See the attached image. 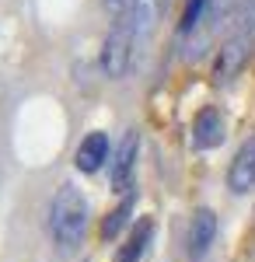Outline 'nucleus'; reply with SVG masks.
<instances>
[{"instance_id":"nucleus-1","label":"nucleus","mask_w":255,"mask_h":262,"mask_svg":"<svg viewBox=\"0 0 255 262\" xmlns=\"http://www.w3.org/2000/svg\"><path fill=\"white\" fill-rule=\"evenodd\" d=\"M84 227H88V200L77 185H63L49 206V231L59 248L70 252L84 238Z\"/></svg>"},{"instance_id":"nucleus-2","label":"nucleus","mask_w":255,"mask_h":262,"mask_svg":"<svg viewBox=\"0 0 255 262\" xmlns=\"http://www.w3.org/2000/svg\"><path fill=\"white\" fill-rule=\"evenodd\" d=\"M133 49H137V32H133V21L119 18V25L112 28V35L105 39L101 49V67L109 77H122L133 63Z\"/></svg>"},{"instance_id":"nucleus-3","label":"nucleus","mask_w":255,"mask_h":262,"mask_svg":"<svg viewBox=\"0 0 255 262\" xmlns=\"http://www.w3.org/2000/svg\"><path fill=\"white\" fill-rule=\"evenodd\" d=\"M227 189L235 196H245V192L255 189V137H248V140L238 147L235 161L227 168Z\"/></svg>"},{"instance_id":"nucleus-4","label":"nucleus","mask_w":255,"mask_h":262,"mask_svg":"<svg viewBox=\"0 0 255 262\" xmlns=\"http://www.w3.org/2000/svg\"><path fill=\"white\" fill-rule=\"evenodd\" d=\"M217 238V217L214 210H196L193 213V221H189V238H185V252H189V259L199 262L206 252H210V245Z\"/></svg>"},{"instance_id":"nucleus-5","label":"nucleus","mask_w":255,"mask_h":262,"mask_svg":"<svg viewBox=\"0 0 255 262\" xmlns=\"http://www.w3.org/2000/svg\"><path fill=\"white\" fill-rule=\"evenodd\" d=\"M220 143H224V116L214 105H206L193 122V147L196 150H214Z\"/></svg>"},{"instance_id":"nucleus-6","label":"nucleus","mask_w":255,"mask_h":262,"mask_svg":"<svg viewBox=\"0 0 255 262\" xmlns=\"http://www.w3.org/2000/svg\"><path fill=\"white\" fill-rule=\"evenodd\" d=\"M137 150H140V137L130 129L122 143L116 147V158H112V185L119 192L130 189V179H133V168H137Z\"/></svg>"},{"instance_id":"nucleus-7","label":"nucleus","mask_w":255,"mask_h":262,"mask_svg":"<svg viewBox=\"0 0 255 262\" xmlns=\"http://www.w3.org/2000/svg\"><path fill=\"white\" fill-rule=\"evenodd\" d=\"M172 0H133V11H130V21H133V32H137V46L151 39V32L157 28V21L164 18Z\"/></svg>"},{"instance_id":"nucleus-8","label":"nucleus","mask_w":255,"mask_h":262,"mask_svg":"<svg viewBox=\"0 0 255 262\" xmlns=\"http://www.w3.org/2000/svg\"><path fill=\"white\" fill-rule=\"evenodd\" d=\"M105 161H109V137H105V133L84 137L80 147H77V154H74V164H77L84 175H91V171H98Z\"/></svg>"},{"instance_id":"nucleus-9","label":"nucleus","mask_w":255,"mask_h":262,"mask_svg":"<svg viewBox=\"0 0 255 262\" xmlns=\"http://www.w3.org/2000/svg\"><path fill=\"white\" fill-rule=\"evenodd\" d=\"M151 238H154V221H151V217H143V221L133 224V231H130L126 245L116 252V262H140L143 255H147Z\"/></svg>"},{"instance_id":"nucleus-10","label":"nucleus","mask_w":255,"mask_h":262,"mask_svg":"<svg viewBox=\"0 0 255 262\" xmlns=\"http://www.w3.org/2000/svg\"><path fill=\"white\" fill-rule=\"evenodd\" d=\"M130 213H133V196H126V200L119 203L116 210L101 221V238H116L119 231L126 227V221H130Z\"/></svg>"},{"instance_id":"nucleus-11","label":"nucleus","mask_w":255,"mask_h":262,"mask_svg":"<svg viewBox=\"0 0 255 262\" xmlns=\"http://www.w3.org/2000/svg\"><path fill=\"white\" fill-rule=\"evenodd\" d=\"M214 0H189L185 4V14H182V25H178V32L182 35H189V32H196L199 25L206 21V7H210Z\"/></svg>"},{"instance_id":"nucleus-12","label":"nucleus","mask_w":255,"mask_h":262,"mask_svg":"<svg viewBox=\"0 0 255 262\" xmlns=\"http://www.w3.org/2000/svg\"><path fill=\"white\" fill-rule=\"evenodd\" d=\"M105 4L116 18H130V11H133V0H105Z\"/></svg>"}]
</instances>
